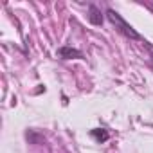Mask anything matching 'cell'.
<instances>
[{
	"mask_svg": "<svg viewBox=\"0 0 153 153\" xmlns=\"http://www.w3.org/2000/svg\"><path fill=\"white\" fill-rule=\"evenodd\" d=\"M106 16H108V20L115 25V29H119L124 36L131 38V40H142V38H140V34H139V33H137V31H135V29H133V27H131V25H130V24H128L121 15H119V13H117V11L108 9V11H106Z\"/></svg>",
	"mask_w": 153,
	"mask_h": 153,
	"instance_id": "obj_1",
	"label": "cell"
},
{
	"mask_svg": "<svg viewBox=\"0 0 153 153\" xmlns=\"http://www.w3.org/2000/svg\"><path fill=\"white\" fill-rule=\"evenodd\" d=\"M88 22L92 25H101L105 22V16L101 15V9L97 6H94V4L88 6Z\"/></svg>",
	"mask_w": 153,
	"mask_h": 153,
	"instance_id": "obj_2",
	"label": "cell"
},
{
	"mask_svg": "<svg viewBox=\"0 0 153 153\" xmlns=\"http://www.w3.org/2000/svg\"><path fill=\"white\" fill-rule=\"evenodd\" d=\"M58 56L63 58V59H72V58H83V52L74 49V47H59L58 49Z\"/></svg>",
	"mask_w": 153,
	"mask_h": 153,
	"instance_id": "obj_3",
	"label": "cell"
},
{
	"mask_svg": "<svg viewBox=\"0 0 153 153\" xmlns=\"http://www.w3.org/2000/svg\"><path fill=\"white\" fill-rule=\"evenodd\" d=\"M90 135H92L97 142H105V140H108V137H110V135H108V131H106V130H103V128L92 130V131H90Z\"/></svg>",
	"mask_w": 153,
	"mask_h": 153,
	"instance_id": "obj_4",
	"label": "cell"
},
{
	"mask_svg": "<svg viewBox=\"0 0 153 153\" xmlns=\"http://www.w3.org/2000/svg\"><path fill=\"white\" fill-rule=\"evenodd\" d=\"M25 137H27L33 144H40V142H43V137H42V135H38V133H34L33 130H29V131L25 133Z\"/></svg>",
	"mask_w": 153,
	"mask_h": 153,
	"instance_id": "obj_5",
	"label": "cell"
}]
</instances>
